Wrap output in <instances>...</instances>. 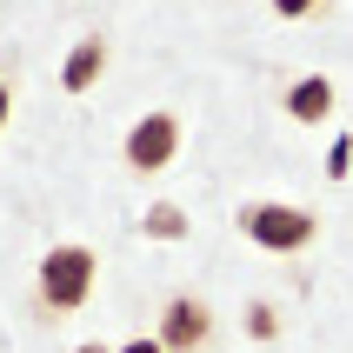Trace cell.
Here are the masks:
<instances>
[{
    "mask_svg": "<svg viewBox=\"0 0 353 353\" xmlns=\"http://www.w3.org/2000/svg\"><path fill=\"white\" fill-rule=\"evenodd\" d=\"M74 353H107V347H94V340H87V347H74Z\"/></svg>",
    "mask_w": 353,
    "mask_h": 353,
    "instance_id": "13",
    "label": "cell"
},
{
    "mask_svg": "<svg viewBox=\"0 0 353 353\" xmlns=\"http://www.w3.org/2000/svg\"><path fill=\"white\" fill-rule=\"evenodd\" d=\"M147 234L154 240H180L187 234V214H180V207H154V214H147Z\"/></svg>",
    "mask_w": 353,
    "mask_h": 353,
    "instance_id": "7",
    "label": "cell"
},
{
    "mask_svg": "<svg viewBox=\"0 0 353 353\" xmlns=\"http://www.w3.org/2000/svg\"><path fill=\"white\" fill-rule=\"evenodd\" d=\"M120 353H167V347H160V340H127Z\"/></svg>",
    "mask_w": 353,
    "mask_h": 353,
    "instance_id": "11",
    "label": "cell"
},
{
    "mask_svg": "<svg viewBox=\"0 0 353 353\" xmlns=\"http://www.w3.org/2000/svg\"><path fill=\"white\" fill-rule=\"evenodd\" d=\"M320 0H274V14H287V20H300V14H314Z\"/></svg>",
    "mask_w": 353,
    "mask_h": 353,
    "instance_id": "10",
    "label": "cell"
},
{
    "mask_svg": "<svg viewBox=\"0 0 353 353\" xmlns=\"http://www.w3.org/2000/svg\"><path fill=\"white\" fill-rule=\"evenodd\" d=\"M174 154H180V120L174 114H147V120L127 127V167L134 174H160Z\"/></svg>",
    "mask_w": 353,
    "mask_h": 353,
    "instance_id": "4",
    "label": "cell"
},
{
    "mask_svg": "<svg viewBox=\"0 0 353 353\" xmlns=\"http://www.w3.org/2000/svg\"><path fill=\"white\" fill-rule=\"evenodd\" d=\"M100 67H107V40L87 34L74 54H67V67H60V87H67V94H87V87L100 80Z\"/></svg>",
    "mask_w": 353,
    "mask_h": 353,
    "instance_id": "6",
    "label": "cell"
},
{
    "mask_svg": "<svg viewBox=\"0 0 353 353\" xmlns=\"http://www.w3.org/2000/svg\"><path fill=\"white\" fill-rule=\"evenodd\" d=\"M247 327H254V340H274V307H254V314H247Z\"/></svg>",
    "mask_w": 353,
    "mask_h": 353,
    "instance_id": "9",
    "label": "cell"
},
{
    "mask_svg": "<svg viewBox=\"0 0 353 353\" xmlns=\"http://www.w3.org/2000/svg\"><path fill=\"white\" fill-rule=\"evenodd\" d=\"M347 167H353V140H340L334 154H327V174H334V180H347Z\"/></svg>",
    "mask_w": 353,
    "mask_h": 353,
    "instance_id": "8",
    "label": "cell"
},
{
    "mask_svg": "<svg viewBox=\"0 0 353 353\" xmlns=\"http://www.w3.org/2000/svg\"><path fill=\"white\" fill-rule=\"evenodd\" d=\"M94 274H100V260L94 247H54V254L40 260V307L47 314H74V307H87L94 300Z\"/></svg>",
    "mask_w": 353,
    "mask_h": 353,
    "instance_id": "1",
    "label": "cell"
},
{
    "mask_svg": "<svg viewBox=\"0 0 353 353\" xmlns=\"http://www.w3.org/2000/svg\"><path fill=\"white\" fill-rule=\"evenodd\" d=\"M7 114H14V87L0 80V127H7Z\"/></svg>",
    "mask_w": 353,
    "mask_h": 353,
    "instance_id": "12",
    "label": "cell"
},
{
    "mask_svg": "<svg viewBox=\"0 0 353 353\" xmlns=\"http://www.w3.org/2000/svg\"><path fill=\"white\" fill-rule=\"evenodd\" d=\"M287 114H294L300 127H320V120L334 114V80H327V74L294 80V87H287Z\"/></svg>",
    "mask_w": 353,
    "mask_h": 353,
    "instance_id": "5",
    "label": "cell"
},
{
    "mask_svg": "<svg viewBox=\"0 0 353 353\" xmlns=\"http://www.w3.org/2000/svg\"><path fill=\"white\" fill-rule=\"evenodd\" d=\"M240 234L254 247H267V254H300L314 240V214L307 207H280V200H254V207H240Z\"/></svg>",
    "mask_w": 353,
    "mask_h": 353,
    "instance_id": "2",
    "label": "cell"
},
{
    "mask_svg": "<svg viewBox=\"0 0 353 353\" xmlns=\"http://www.w3.org/2000/svg\"><path fill=\"white\" fill-rule=\"evenodd\" d=\"M160 347L167 353H200L207 340H214V314H207V300L200 294H174L167 307H160Z\"/></svg>",
    "mask_w": 353,
    "mask_h": 353,
    "instance_id": "3",
    "label": "cell"
}]
</instances>
